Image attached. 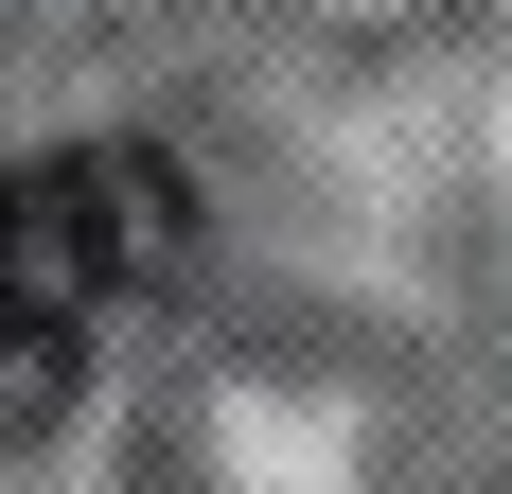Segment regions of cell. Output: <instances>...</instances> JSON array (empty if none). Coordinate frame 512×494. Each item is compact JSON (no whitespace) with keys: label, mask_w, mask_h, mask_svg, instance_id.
I'll return each mask as SVG.
<instances>
[{"label":"cell","mask_w":512,"mask_h":494,"mask_svg":"<svg viewBox=\"0 0 512 494\" xmlns=\"http://www.w3.org/2000/svg\"><path fill=\"white\" fill-rule=\"evenodd\" d=\"M71 389H89V318L36 283H0V442H36V424H71Z\"/></svg>","instance_id":"cell-1"}]
</instances>
